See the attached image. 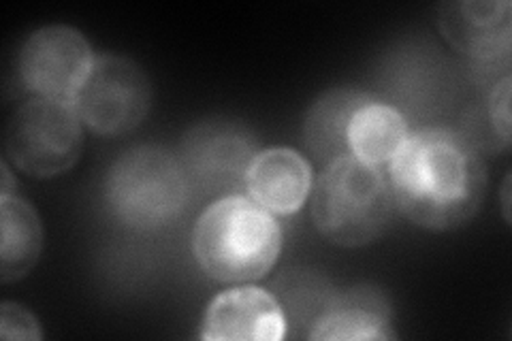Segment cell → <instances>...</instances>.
<instances>
[{"mask_svg": "<svg viewBox=\"0 0 512 341\" xmlns=\"http://www.w3.org/2000/svg\"><path fill=\"white\" fill-rule=\"evenodd\" d=\"M397 209L427 231H455L483 207L487 167L476 145L453 128L410 133L389 162Z\"/></svg>", "mask_w": 512, "mask_h": 341, "instance_id": "cell-1", "label": "cell"}, {"mask_svg": "<svg viewBox=\"0 0 512 341\" xmlns=\"http://www.w3.org/2000/svg\"><path fill=\"white\" fill-rule=\"evenodd\" d=\"M192 252L201 271L216 282L261 280L282 252L276 216L244 194H227L207 207L192 231Z\"/></svg>", "mask_w": 512, "mask_h": 341, "instance_id": "cell-2", "label": "cell"}, {"mask_svg": "<svg viewBox=\"0 0 512 341\" xmlns=\"http://www.w3.org/2000/svg\"><path fill=\"white\" fill-rule=\"evenodd\" d=\"M316 231L342 248H363L391 229L395 199L389 177L355 156H342L320 171L310 192Z\"/></svg>", "mask_w": 512, "mask_h": 341, "instance_id": "cell-3", "label": "cell"}, {"mask_svg": "<svg viewBox=\"0 0 512 341\" xmlns=\"http://www.w3.org/2000/svg\"><path fill=\"white\" fill-rule=\"evenodd\" d=\"M190 182L182 160L158 145L124 152L105 177V201L118 222L135 231H158L182 216Z\"/></svg>", "mask_w": 512, "mask_h": 341, "instance_id": "cell-4", "label": "cell"}, {"mask_svg": "<svg viewBox=\"0 0 512 341\" xmlns=\"http://www.w3.org/2000/svg\"><path fill=\"white\" fill-rule=\"evenodd\" d=\"M73 105L35 96L22 103L5 128V160L35 180H50L75 167L84 131Z\"/></svg>", "mask_w": 512, "mask_h": 341, "instance_id": "cell-5", "label": "cell"}, {"mask_svg": "<svg viewBox=\"0 0 512 341\" xmlns=\"http://www.w3.org/2000/svg\"><path fill=\"white\" fill-rule=\"evenodd\" d=\"M71 105L92 133L120 137L135 131L148 118L152 84L135 60L101 54L94 58L92 69Z\"/></svg>", "mask_w": 512, "mask_h": 341, "instance_id": "cell-6", "label": "cell"}, {"mask_svg": "<svg viewBox=\"0 0 512 341\" xmlns=\"http://www.w3.org/2000/svg\"><path fill=\"white\" fill-rule=\"evenodd\" d=\"M94 54L88 39L73 26L50 24L24 41L18 69L24 86L41 99L73 103L86 81Z\"/></svg>", "mask_w": 512, "mask_h": 341, "instance_id": "cell-7", "label": "cell"}, {"mask_svg": "<svg viewBox=\"0 0 512 341\" xmlns=\"http://www.w3.org/2000/svg\"><path fill=\"white\" fill-rule=\"evenodd\" d=\"M256 152L259 141L244 124L205 120L184 135L180 160L192 186L227 197L246 182Z\"/></svg>", "mask_w": 512, "mask_h": 341, "instance_id": "cell-8", "label": "cell"}, {"mask_svg": "<svg viewBox=\"0 0 512 341\" xmlns=\"http://www.w3.org/2000/svg\"><path fill=\"white\" fill-rule=\"evenodd\" d=\"M438 30L455 52L478 62L508 60L512 5L508 0H451L438 7Z\"/></svg>", "mask_w": 512, "mask_h": 341, "instance_id": "cell-9", "label": "cell"}, {"mask_svg": "<svg viewBox=\"0 0 512 341\" xmlns=\"http://www.w3.org/2000/svg\"><path fill=\"white\" fill-rule=\"evenodd\" d=\"M286 335L282 305L269 290L237 286L207 305L201 339L205 341H280Z\"/></svg>", "mask_w": 512, "mask_h": 341, "instance_id": "cell-10", "label": "cell"}, {"mask_svg": "<svg viewBox=\"0 0 512 341\" xmlns=\"http://www.w3.org/2000/svg\"><path fill=\"white\" fill-rule=\"evenodd\" d=\"M244 186L248 197L274 216H291L310 199L312 165L291 148L261 150L250 162Z\"/></svg>", "mask_w": 512, "mask_h": 341, "instance_id": "cell-11", "label": "cell"}, {"mask_svg": "<svg viewBox=\"0 0 512 341\" xmlns=\"http://www.w3.org/2000/svg\"><path fill=\"white\" fill-rule=\"evenodd\" d=\"M308 337L316 341L393 339L391 305L376 288L348 290L325 303Z\"/></svg>", "mask_w": 512, "mask_h": 341, "instance_id": "cell-12", "label": "cell"}, {"mask_svg": "<svg viewBox=\"0 0 512 341\" xmlns=\"http://www.w3.org/2000/svg\"><path fill=\"white\" fill-rule=\"evenodd\" d=\"M376 96L359 88H331L316 96L303 120V141L323 165L348 156V128L355 113Z\"/></svg>", "mask_w": 512, "mask_h": 341, "instance_id": "cell-13", "label": "cell"}, {"mask_svg": "<svg viewBox=\"0 0 512 341\" xmlns=\"http://www.w3.org/2000/svg\"><path fill=\"white\" fill-rule=\"evenodd\" d=\"M43 252V226L37 209L20 194L0 197V282L24 280Z\"/></svg>", "mask_w": 512, "mask_h": 341, "instance_id": "cell-14", "label": "cell"}, {"mask_svg": "<svg viewBox=\"0 0 512 341\" xmlns=\"http://www.w3.org/2000/svg\"><path fill=\"white\" fill-rule=\"evenodd\" d=\"M408 124L402 113L384 101H370L363 105L348 128L350 156L365 165H389L408 137Z\"/></svg>", "mask_w": 512, "mask_h": 341, "instance_id": "cell-15", "label": "cell"}, {"mask_svg": "<svg viewBox=\"0 0 512 341\" xmlns=\"http://www.w3.org/2000/svg\"><path fill=\"white\" fill-rule=\"evenodd\" d=\"M0 337L3 339H22V341H39L43 339L41 324L37 316L28 312L24 305L5 301L0 307Z\"/></svg>", "mask_w": 512, "mask_h": 341, "instance_id": "cell-16", "label": "cell"}, {"mask_svg": "<svg viewBox=\"0 0 512 341\" xmlns=\"http://www.w3.org/2000/svg\"><path fill=\"white\" fill-rule=\"evenodd\" d=\"M510 90H512V79L506 75L500 79L495 88L489 94V103H487V116H489V126L491 133L498 137V141L508 148L510 145Z\"/></svg>", "mask_w": 512, "mask_h": 341, "instance_id": "cell-17", "label": "cell"}, {"mask_svg": "<svg viewBox=\"0 0 512 341\" xmlns=\"http://www.w3.org/2000/svg\"><path fill=\"white\" fill-rule=\"evenodd\" d=\"M0 175H3V184H0V197H3V194H18V192H15V188H18V184L13 182L11 169H9V162H7V160L0 162Z\"/></svg>", "mask_w": 512, "mask_h": 341, "instance_id": "cell-18", "label": "cell"}, {"mask_svg": "<svg viewBox=\"0 0 512 341\" xmlns=\"http://www.w3.org/2000/svg\"><path fill=\"white\" fill-rule=\"evenodd\" d=\"M508 194H510V175H506L504 186H502V207H504V220L510 224V199H508Z\"/></svg>", "mask_w": 512, "mask_h": 341, "instance_id": "cell-19", "label": "cell"}]
</instances>
